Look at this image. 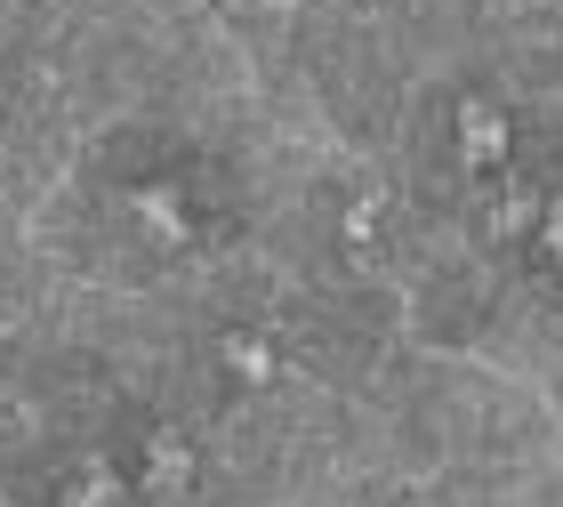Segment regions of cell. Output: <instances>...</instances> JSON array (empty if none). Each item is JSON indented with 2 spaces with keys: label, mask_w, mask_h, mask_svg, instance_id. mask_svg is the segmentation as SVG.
Returning <instances> with one entry per match:
<instances>
[{
  "label": "cell",
  "mask_w": 563,
  "mask_h": 507,
  "mask_svg": "<svg viewBox=\"0 0 563 507\" xmlns=\"http://www.w3.org/2000/svg\"><path fill=\"white\" fill-rule=\"evenodd\" d=\"M459 137H467V162H499V154H507V130H499L492 106H467V113H459Z\"/></svg>",
  "instance_id": "obj_1"
},
{
  "label": "cell",
  "mask_w": 563,
  "mask_h": 507,
  "mask_svg": "<svg viewBox=\"0 0 563 507\" xmlns=\"http://www.w3.org/2000/svg\"><path fill=\"white\" fill-rule=\"evenodd\" d=\"M153 484H162V492L186 484V443H153Z\"/></svg>",
  "instance_id": "obj_2"
},
{
  "label": "cell",
  "mask_w": 563,
  "mask_h": 507,
  "mask_svg": "<svg viewBox=\"0 0 563 507\" xmlns=\"http://www.w3.org/2000/svg\"><path fill=\"white\" fill-rule=\"evenodd\" d=\"M113 492H121V484H113V475H106V467H97V475H89V484H81V499H65V507H113Z\"/></svg>",
  "instance_id": "obj_3"
},
{
  "label": "cell",
  "mask_w": 563,
  "mask_h": 507,
  "mask_svg": "<svg viewBox=\"0 0 563 507\" xmlns=\"http://www.w3.org/2000/svg\"><path fill=\"white\" fill-rule=\"evenodd\" d=\"M137 210L153 218V234H177V201H169V194H145V201H137Z\"/></svg>",
  "instance_id": "obj_4"
},
{
  "label": "cell",
  "mask_w": 563,
  "mask_h": 507,
  "mask_svg": "<svg viewBox=\"0 0 563 507\" xmlns=\"http://www.w3.org/2000/svg\"><path fill=\"white\" fill-rule=\"evenodd\" d=\"M548 242H555V250H563V201H555V225H548Z\"/></svg>",
  "instance_id": "obj_5"
}]
</instances>
